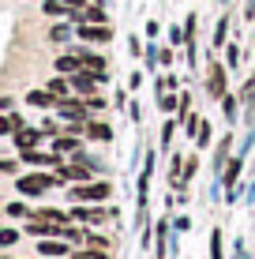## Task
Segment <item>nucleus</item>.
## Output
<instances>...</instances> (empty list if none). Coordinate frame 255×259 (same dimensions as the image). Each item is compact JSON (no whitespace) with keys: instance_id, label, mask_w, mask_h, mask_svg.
<instances>
[{"instance_id":"obj_1","label":"nucleus","mask_w":255,"mask_h":259,"mask_svg":"<svg viewBox=\"0 0 255 259\" xmlns=\"http://www.w3.org/2000/svg\"><path fill=\"white\" fill-rule=\"evenodd\" d=\"M53 184V177H45V173H30V177H23L19 181V192L23 195H41Z\"/></svg>"},{"instance_id":"obj_2","label":"nucleus","mask_w":255,"mask_h":259,"mask_svg":"<svg viewBox=\"0 0 255 259\" xmlns=\"http://www.w3.org/2000/svg\"><path fill=\"white\" fill-rule=\"evenodd\" d=\"M79 38L83 41H109L113 30L105 23H79Z\"/></svg>"},{"instance_id":"obj_3","label":"nucleus","mask_w":255,"mask_h":259,"mask_svg":"<svg viewBox=\"0 0 255 259\" xmlns=\"http://www.w3.org/2000/svg\"><path fill=\"white\" fill-rule=\"evenodd\" d=\"M72 195H75V199H105V195H109V184H105V181L101 184H83V188H75Z\"/></svg>"},{"instance_id":"obj_4","label":"nucleus","mask_w":255,"mask_h":259,"mask_svg":"<svg viewBox=\"0 0 255 259\" xmlns=\"http://www.w3.org/2000/svg\"><path fill=\"white\" fill-rule=\"evenodd\" d=\"M38 139H41V132H34V128H19V132H15V143H19V150H30Z\"/></svg>"},{"instance_id":"obj_5","label":"nucleus","mask_w":255,"mask_h":259,"mask_svg":"<svg viewBox=\"0 0 255 259\" xmlns=\"http://www.w3.org/2000/svg\"><path fill=\"white\" fill-rule=\"evenodd\" d=\"M210 94H214V98H222V94H225V71L218 68V64L210 68Z\"/></svg>"},{"instance_id":"obj_6","label":"nucleus","mask_w":255,"mask_h":259,"mask_svg":"<svg viewBox=\"0 0 255 259\" xmlns=\"http://www.w3.org/2000/svg\"><path fill=\"white\" fill-rule=\"evenodd\" d=\"M23 158L30 165H57L60 162V154H38V150H23Z\"/></svg>"},{"instance_id":"obj_7","label":"nucleus","mask_w":255,"mask_h":259,"mask_svg":"<svg viewBox=\"0 0 255 259\" xmlns=\"http://www.w3.org/2000/svg\"><path fill=\"white\" fill-rule=\"evenodd\" d=\"M38 252L41 255H64L68 244H64V240H38Z\"/></svg>"},{"instance_id":"obj_8","label":"nucleus","mask_w":255,"mask_h":259,"mask_svg":"<svg viewBox=\"0 0 255 259\" xmlns=\"http://www.w3.org/2000/svg\"><path fill=\"white\" fill-rule=\"evenodd\" d=\"M94 79H98V75H83V71H75L72 87H75V91H83V94H94Z\"/></svg>"},{"instance_id":"obj_9","label":"nucleus","mask_w":255,"mask_h":259,"mask_svg":"<svg viewBox=\"0 0 255 259\" xmlns=\"http://www.w3.org/2000/svg\"><path fill=\"white\" fill-rule=\"evenodd\" d=\"M26 102H30V105H41V109H49L57 98H53V91H30V94H26Z\"/></svg>"},{"instance_id":"obj_10","label":"nucleus","mask_w":255,"mask_h":259,"mask_svg":"<svg viewBox=\"0 0 255 259\" xmlns=\"http://www.w3.org/2000/svg\"><path fill=\"white\" fill-rule=\"evenodd\" d=\"M79 64H83L79 57H60V60H57V71H64V75H75Z\"/></svg>"},{"instance_id":"obj_11","label":"nucleus","mask_w":255,"mask_h":259,"mask_svg":"<svg viewBox=\"0 0 255 259\" xmlns=\"http://www.w3.org/2000/svg\"><path fill=\"white\" fill-rule=\"evenodd\" d=\"M75 150H79L75 139H57V154H75Z\"/></svg>"},{"instance_id":"obj_12","label":"nucleus","mask_w":255,"mask_h":259,"mask_svg":"<svg viewBox=\"0 0 255 259\" xmlns=\"http://www.w3.org/2000/svg\"><path fill=\"white\" fill-rule=\"evenodd\" d=\"M72 218H83V222H101V210H72Z\"/></svg>"},{"instance_id":"obj_13","label":"nucleus","mask_w":255,"mask_h":259,"mask_svg":"<svg viewBox=\"0 0 255 259\" xmlns=\"http://www.w3.org/2000/svg\"><path fill=\"white\" fill-rule=\"evenodd\" d=\"M86 132H90L94 139H109V136H113V132L105 128V124H86Z\"/></svg>"},{"instance_id":"obj_14","label":"nucleus","mask_w":255,"mask_h":259,"mask_svg":"<svg viewBox=\"0 0 255 259\" xmlns=\"http://www.w3.org/2000/svg\"><path fill=\"white\" fill-rule=\"evenodd\" d=\"M15 240H19V233H15V229H0V244H4V248H12Z\"/></svg>"},{"instance_id":"obj_15","label":"nucleus","mask_w":255,"mask_h":259,"mask_svg":"<svg viewBox=\"0 0 255 259\" xmlns=\"http://www.w3.org/2000/svg\"><path fill=\"white\" fill-rule=\"evenodd\" d=\"M68 12V4H60V0H45V15H60Z\"/></svg>"},{"instance_id":"obj_16","label":"nucleus","mask_w":255,"mask_h":259,"mask_svg":"<svg viewBox=\"0 0 255 259\" xmlns=\"http://www.w3.org/2000/svg\"><path fill=\"white\" fill-rule=\"evenodd\" d=\"M49 91H53V94H68V83H64V79H53Z\"/></svg>"},{"instance_id":"obj_17","label":"nucleus","mask_w":255,"mask_h":259,"mask_svg":"<svg viewBox=\"0 0 255 259\" xmlns=\"http://www.w3.org/2000/svg\"><path fill=\"white\" fill-rule=\"evenodd\" d=\"M72 259H109L105 252H98V248H94V252H79V255H72Z\"/></svg>"},{"instance_id":"obj_18","label":"nucleus","mask_w":255,"mask_h":259,"mask_svg":"<svg viewBox=\"0 0 255 259\" xmlns=\"http://www.w3.org/2000/svg\"><path fill=\"white\" fill-rule=\"evenodd\" d=\"M8 214H12V218H23V214H30V210H26L23 203H12V207H8Z\"/></svg>"},{"instance_id":"obj_19","label":"nucleus","mask_w":255,"mask_h":259,"mask_svg":"<svg viewBox=\"0 0 255 259\" xmlns=\"http://www.w3.org/2000/svg\"><path fill=\"white\" fill-rule=\"evenodd\" d=\"M222 41H225V19L218 23V30H214V46H222Z\"/></svg>"},{"instance_id":"obj_20","label":"nucleus","mask_w":255,"mask_h":259,"mask_svg":"<svg viewBox=\"0 0 255 259\" xmlns=\"http://www.w3.org/2000/svg\"><path fill=\"white\" fill-rule=\"evenodd\" d=\"M236 173H240V162H233V165H229V173H225V184H233V181H236Z\"/></svg>"},{"instance_id":"obj_21","label":"nucleus","mask_w":255,"mask_h":259,"mask_svg":"<svg viewBox=\"0 0 255 259\" xmlns=\"http://www.w3.org/2000/svg\"><path fill=\"white\" fill-rule=\"evenodd\" d=\"M68 38V26H53V41H64Z\"/></svg>"},{"instance_id":"obj_22","label":"nucleus","mask_w":255,"mask_h":259,"mask_svg":"<svg viewBox=\"0 0 255 259\" xmlns=\"http://www.w3.org/2000/svg\"><path fill=\"white\" fill-rule=\"evenodd\" d=\"M214 259H222V233H214V252H210Z\"/></svg>"},{"instance_id":"obj_23","label":"nucleus","mask_w":255,"mask_h":259,"mask_svg":"<svg viewBox=\"0 0 255 259\" xmlns=\"http://www.w3.org/2000/svg\"><path fill=\"white\" fill-rule=\"evenodd\" d=\"M251 4H255V0H251Z\"/></svg>"}]
</instances>
